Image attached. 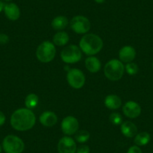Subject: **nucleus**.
Segmentation results:
<instances>
[{"label": "nucleus", "mask_w": 153, "mask_h": 153, "mask_svg": "<svg viewBox=\"0 0 153 153\" xmlns=\"http://www.w3.org/2000/svg\"><path fill=\"white\" fill-rule=\"evenodd\" d=\"M9 42V38L7 35L4 33H0V44L1 45H5Z\"/></svg>", "instance_id": "nucleus-27"}, {"label": "nucleus", "mask_w": 153, "mask_h": 153, "mask_svg": "<svg viewBox=\"0 0 153 153\" xmlns=\"http://www.w3.org/2000/svg\"><path fill=\"white\" fill-rule=\"evenodd\" d=\"M61 59L64 62L68 64H74L78 62L82 59V51L74 45L66 47L61 52Z\"/></svg>", "instance_id": "nucleus-6"}, {"label": "nucleus", "mask_w": 153, "mask_h": 153, "mask_svg": "<svg viewBox=\"0 0 153 153\" xmlns=\"http://www.w3.org/2000/svg\"><path fill=\"white\" fill-rule=\"evenodd\" d=\"M123 111L125 116L128 118L135 119L140 115L141 107L140 104L135 101H129L123 106Z\"/></svg>", "instance_id": "nucleus-11"}, {"label": "nucleus", "mask_w": 153, "mask_h": 153, "mask_svg": "<svg viewBox=\"0 0 153 153\" xmlns=\"http://www.w3.org/2000/svg\"><path fill=\"white\" fill-rule=\"evenodd\" d=\"M125 69H126V72L129 75H135L139 71V68H138L137 65L134 62L127 63V65L125 67Z\"/></svg>", "instance_id": "nucleus-24"}, {"label": "nucleus", "mask_w": 153, "mask_h": 153, "mask_svg": "<svg viewBox=\"0 0 153 153\" xmlns=\"http://www.w3.org/2000/svg\"><path fill=\"white\" fill-rule=\"evenodd\" d=\"M95 1L97 2V3H100V4L105 2V0H95Z\"/></svg>", "instance_id": "nucleus-30"}, {"label": "nucleus", "mask_w": 153, "mask_h": 153, "mask_svg": "<svg viewBox=\"0 0 153 153\" xmlns=\"http://www.w3.org/2000/svg\"><path fill=\"white\" fill-rule=\"evenodd\" d=\"M67 80L72 88L76 89H81L85 84V75L80 69L72 68L69 70L67 74Z\"/></svg>", "instance_id": "nucleus-8"}, {"label": "nucleus", "mask_w": 153, "mask_h": 153, "mask_svg": "<svg viewBox=\"0 0 153 153\" xmlns=\"http://www.w3.org/2000/svg\"><path fill=\"white\" fill-rule=\"evenodd\" d=\"M68 24V20L65 16H57L52 20L51 26L55 30H62Z\"/></svg>", "instance_id": "nucleus-18"}, {"label": "nucleus", "mask_w": 153, "mask_h": 153, "mask_svg": "<svg viewBox=\"0 0 153 153\" xmlns=\"http://www.w3.org/2000/svg\"><path fill=\"white\" fill-rule=\"evenodd\" d=\"M151 140V136L148 132H140L139 134H137L134 137V143L138 146H146L149 143Z\"/></svg>", "instance_id": "nucleus-20"}, {"label": "nucleus", "mask_w": 153, "mask_h": 153, "mask_svg": "<svg viewBox=\"0 0 153 153\" xmlns=\"http://www.w3.org/2000/svg\"><path fill=\"white\" fill-rule=\"evenodd\" d=\"M104 104L110 110H117L122 105V100L116 95H109L104 99Z\"/></svg>", "instance_id": "nucleus-17"}, {"label": "nucleus", "mask_w": 153, "mask_h": 153, "mask_svg": "<svg viewBox=\"0 0 153 153\" xmlns=\"http://www.w3.org/2000/svg\"><path fill=\"white\" fill-rule=\"evenodd\" d=\"M4 7H5V4L2 1L0 0V13L2 12V11H4Z\"/></svg>", "instance_id": "nucleus-29"}, {"label": "nucleus", "mask_w": 153, "mask_h": 153, "mask_svg": "<svg viewBox=\"0 0 153 153\" xmlns=\"http://www.w3.org/2000/svg\"><path fill=\"white\" fill-rule=\"evenodd\" d=\"M53 43L56 46H65L69 42V35L65 32H59L53 36Z\"/></svg>", "instance_id": "nucleus-19"}, {"label": "nucleus", "mask_w": 153, "mask_h": 153, "mask_svg": "<svg viewBox=\"0 0 153 153\" xmlns=\"http://www.w3.org/2000/svg\"><path fill=\"white\" fill-rule=\"evenodd\" d=\"M76 144L74 140L70 137H63L57 145L59 153H76Z\"/></svg>", "instance_id": "nucleus-10"}, {"label": "nucleus", "mask_w": 153, "mask_h": 153, "mask_svg": "<svg viewBox=\"0 0 153 153\" xmlns=\"http://www.w3.org/2000/svg\"><path fill=\"white\" fill-rule=\"evenodd\" d=\"M110 121L114 126H119L123 123V117L118 113H113L110 116Z\"/></svg>", "instance_id": "nucleus-23"}, {"label": "nucleus", "mask_w": 153, "mask_h": 153, "mask_svg": "<svg viewBox=\"0 0 153 153\" xmlns=\"http://www.w3.org/2000/svg\"><path fill=\"white\" fill-rule=\"evenodd\" d=\"M70 27L77 34H85L90 29V21L87 17L82 15L74 17L70 22Z\"/></svg>", "instance_id": "nucleus-7"}, {"label": "nucleus", "mask_w": 153, "mask_h": 153, "mask_svg": "<svg viewBox=\"0 0 153 153\" xmlns=\"http://www.w3.org/2000/svg\"><path fill=\"white\" fill-rule=\"evenodd\" d=\"M103 45L102 39L95 34L85 35L80 42V50L88 56L98 53L103 48Z\"/></svg>", "instance_id": "nucleus-2"}, {"label": "nucleus", "mask_w": 153, "mask_h": 153, "mask_svg": "<svg viewBox=\"0 0 153 153\" xmlns=\"http://www.w3.org/2000/svg\"><path fill=\"white\" fill-rule=\"evenodd\" d=\"M121 131L125 137L131 138L137 135V128L131 122L126 121L125 123H122Z\"/></svg>", "instance_id": "nucleus-15"}, {"label": "nucleus", "mask_w": 153, "mask_h": 153, "mask_svg": "<svg viewBox=\"0 0 153 153\" xmlns=\"http://www.w3.org/2000/svg\"><path fill=\"white\" fill-rule=\"evenodd\" d=\"M38 101H39V98L38 95L35 93H31L26 96L25 99V104L28 109L32 110L38 106Z\"/></svg>", "instance_id": "nucleus-21"}, {"label": "nucleus", "mask_w": 153, "mask_h": 153, "mask_svg": "<svg viewBox=\"0 0 153 153\" xmlns=\"http://www.w3.org/2000/svg\"><path fill=\"white\" fill-rule=\"evenodd\" d=\"M10 122L14 129L19 131H25L33 128L36 118L35 113L31 110L20 108L12 113Z\"/></svg>", "instance_id": "nucleus-1"}, {"label": "nucleus", "mask_w": 153, "mask_h": 153, "mask_svg": "<svg viewBox=\"0 0 153 153\" xmlns=\"http://www.w3.org/2000/svg\"><path fill=\"white\" fill-rule=\"evenodd\" d=\"M90 149L87 145H81L76 149V153H89Z\"/></svg>", "instance_id": "nucleus-25"}, {"label": "nucleus", "mask_w": 153, "mask_h": 153, "mask_svg": "<svg viewBox=\"0 0 153 153\" xmlns=\"http://www.w3.org/2000/svg\"><path fill=\"white\" fill-rule=\"evenodd\" d=\"M119 56L122 62H131L136 57V51L131 46H125L120 51Z\"/></svg>", "instance_id": "nucleus-13"}, {"label": "nucleus", "mask_w": 153, "mask_h": 153, "mask_svg": "<svg viewBox=\"0 0 153 153\" xmlns=\"http://www.w3.org/2000/svg\"><path fill=\"white\" fill-rule=\"evenodd\" d=\"M104 75L112 81H117L123 77L125 72V65L118 59H112L104 66Z\"/></svg>", "instance_id": "nucleus-3"}, {"label": "nucleus", "mask_w": 153, "mask_h": 153, "mask_svg": "<svg viewBox=\"0 0 153 153\" xmlns=\"http://www.w3.org/2000/svg\"><path fill=\"white\" fill-rule=\"evenodd\" d=\"M56 50L53 44L51 42H44L38 47L36 51L37 59L43 63H48L53 61L55 58Z\"/></svg>", "instance_id": "nucleus-4"}, {"label": "nucleus", "mask_w": 153, "mask_h": 153, "mask_svg": "<svg viewBox=\"0 0 153 153\" xmlns=\"http://www.w3.org/2000/svg\"><path fill=\"white\" fill-rule=\"evenodd\" d=\"M5 1H6V2H9V1H11V0H5Z\"/></svg>", "instance_id": "nucleus-32"}, {"label": "nucleus", "mask_w": 153, "mask_h": 153, "mask_svg": "<svg viewBox=\"0 0 153 153\" xmlns=\"http://www.w3.org/2000/svg\"><path fill=\"white\" fill-rule=\"evenodd\" d=\"M4 12L7 18L12 21L18 20L20 17V8L15 3H13V2L5 4Z\"/></svg>", "instance_id": "nucleus-12"}, {"label": "nucleus", "mask_w": 153, "mask_h": 153, "mask_svg": "<svg viewBox=\"0 0 153 153\" xmlns=\"http://www.w3.org/2000/svg\"><path fill=\"white\" fill-rule=\"evenodd\" d=\"M5 116L2 111H0V126H2L5 123Z\"/></svg>", "instance_id": "nucleus-28"}, {"label": "nucleus", "mask_w": 153, "mask_h": 153, "mask_svg": "<svg viewBox=\"0 0 153 153\" xmlns=\"http://www.w3.org/2000/svg\"><path fill=\"white\" fill-rule=\"evenodd\" d=\"M61 128L63 133L68 136H71L76 133L79 128L78 120L74 117L68 116L62 120Z\"/></svg>", "instance_id": "nucleus-9"}, {"label": "nucleus", "mask_w": 153, "mask_h": 153, "mask_svg": "<svg viewBox=\"0 0 153 153\" xmlns=\"http://www.w3.org/2000/svg\"><path fill=\"white\" fill-rule=\"evenodd\" d=\"M24 148L23 140L15 135H8L2 142V149L5 153H22Z\"/></svg>", "instance_id": "nucleus-5"}, {"label": "nucleus", "mask_w": 153, "mask_h": 153, "mask_svg": "<svg viewBox=\"0 0 153 153\" xmlns=\"http://www.w3.org/2000/svg\"><path fill=\"white\" fill-rule=\"evenodd\" d=\"M39 121L42 126L45 127H53L58 121V118L55 113L52 111H45L39 117Z\"/></svg>", "instance_id": "nucleus-14"}, {"label": "nucleus", "mask_w": 153, "mask_h": 153, "mask_svg": "<svg viewBox=\"0 0 153 153\" xmlns=\"http://www.w3.org/2000/svg\"><path fill=\"white\" fill-rule=\"evenodd\" d=\"M2 152V146H1V145H0V153Z\"/></svg>", "instance_id": "nucleus-31"}, {"label": "nucleus", "mask_w": 153, "mask_h": 153, "mask_svg": "<svg viewBox=\"0 0 153 153\" xmlns=\"http://www.w3.org/2000/svg\"><path fill=\"white\" fill-rule=\"evenodd\" d=\"M86 69L91 73H97L101 68V63L98 58L95 56H89L85 61Z\"/></svg>", "instance_id": "nucleus-16"}, {"label": "nucleus", "mask_w": 153, "mask_h": 153, "mask_svg": "<svg viewBox=\"0 0 153 153\" xmlns=\"http://www.w3.org/2000/svg\"><path fill=\"white\" fill-rule=\"evenodd\" d=\"M152 68H153V63H152Z\"/></svg>", "instance_id": "nucleus-33"}, {"label": "nucleus", "mask_w": 153, "mask_h": 153, "mask_svg": "<svg viewBox=\"0 0 153 153\" xmlns=\"http://www.w3.org/2000/svg\"><path fill=\"white\" fill-rule=\"evenodd\" d=\"M90 137V134L86 130L77 131L76 133L75 134V140L76 142L80 143H84L87 142Z\"/></svg>", "instance_id": "nucleus-22"}, {"label": "nucleus", "mask_w": 153, "mask_h": 153, "mask_svg": "<svg viewBox=\"0 0 153 153\" xmlns=\"http://www.w3.org/2000/svg\"><path fill=\"white\" fill-rule=\"evenodd\" d=\"M127 153H143L142 150L138 146H132L128 150Z\"/></svg>", "instance_id": "nucleus-26"}]
</instances>
